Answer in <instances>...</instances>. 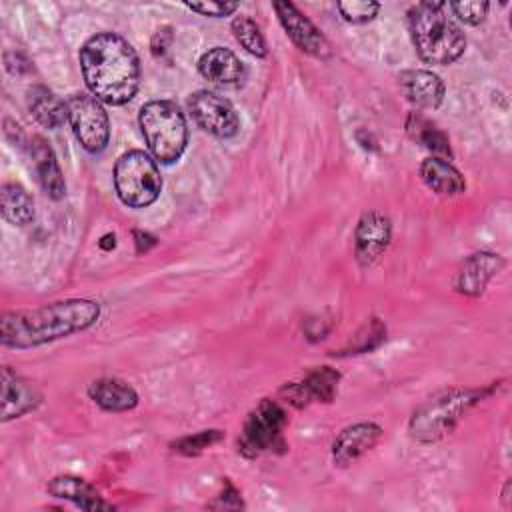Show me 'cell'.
<instances>
[{"mask_svg":"<svg viewBox=\"0 0 512 512\" xmlns=\"http://www.w3.org/2000/svg\"><path fill=\"white\" fill-rule=\"evenodd\" d=\"M80 68L90 94L102 104L122 106L138 92V54L128 40L114 32H100L84 42Z\"/></svg>","mask_w":512,"mask_h":512,"instance_id":"obj_1","label":"cell"},{"mask_svg":"<svg viewBox=\"0 0 512 512\" xmlns=\"http://www.w3.org/2000/svg\"><path fill=\"white\" fill-rule=\"evenodd\" d=\"M100 306L88 298H66L38 308L12 310L0 320V342L8 348H34L96 324Z\"/></svg>","mask_w":512,"mask_h":512,"instance_id":"obj_2","label":"cell"},{"mask_svg":"<svg viewBox=\"0 0 512 512\" xmlns=\"http://www.w3.org/2000/svg\"><path fill=\"white\" fill-rule=\"evenodd\" d=\"M446 10V2H418L408 10L414 48L428 64H452L464 54L466 38Z\"/></svg>","mask_w":512,"mask_h":512,"instance_id":"obj_3","label":"cell"},{"mask_svg":"<svg viewBox=\"0 0 512 512\" xmlns=\"http://www.w3.org/2000/svg\"><path fill=\"white\" fill-rule=\"evenodd\" d=\"M142 136L152 156L162 164L176 162L188 144V126L182 110L170 100H150L138 114Z\"/></svg>","mask_w":512,"mask_h":512,"instance_id":"obj_4","label":"cell"},{"mask_svg":"<svg viewBox=\"0 0 512 512\" xmlns=\"http://www.w3.org/2000/svg\"><path fill=\"white\" fill-rule=\"evenodd\" d=\"M114 190L122 204L146 208L160 196L162 176L156 160L144 150H128L114 164Z\"/></svg>","mask_w":512,"mask_h":512,"instance_id":"obj_5","label":"cell"},{"mask_svg":"<svg viewBox=\"0 0 512 512\" xmlns=\"http://www.w3.org/2000/svg\"><path fill=\"white\" fill-rule=\"evenodd\" d=\"M480 398V390H448L430 398L414 412L410 420L412 438L420 442H434L442 438Z\"/></svg>","mask_w":512,"mask_h":512,"instance_id":"obj_6","label":"cell"},{"mask_svg":"<svg viewBox=\"0 0 512 512\" xmlns=\"http://www.w3.org/2000/svg\"><path fill=\"white\" fill-rule=\"evenodd\" d=\"M66 110L80 146L90 154L102 152L110 140V120L102 102L90 92H76L66 100Z\"/></svg>","mask_w":512,"mask_h":512,"instance_id":"obj_7","label":"cell"},{"mask_svg":"<svg viewBox=\"0 0 512 512\" xmlns=\"http://www.w3.org/2000/svg\"><path fill=\"white\" fill-rule=\"evenodd\" d=\"M286 422H288V416L278 402L262 400L244 422V428L238 440V450L246 458H256L260 452L284 448L282 430Z\"/></svg>","mask_w":512,"mask_h":512,"instance_id":"obj_8","label":"cell"},{"mask_svg":"<svg viewBox=\"0 0 512 512\" xmlns=\"http://www.w3.org/2000/svg\"><path fill=\"white\" fill-rule=\"evenodd\" d=\"M188 110L196 124L216 138H232L240 128L236 110L226 98L216 92L198 90L190 94Z\"/></svg>","mask_w":512,"mask_h":512,"instance_id":"obj_9","label":"cell"},{"mask_svg":"<svg viewBox=\"0 0 512 512\" xmlns=\"http://www.w3.org/2000/svg\"><path fill=\"white\" fill-rule=\"evenodd\" d=\"M272 6L278 14L282 28L302 52L320 60L330 56V44L324 38V34L292 2H274Z\"/></svg>","mask_w":512,"mask_h":512,"instance_id":"obj_10","label":"cell"},{"mask_svg":"<svg viewBox=\"0 0 512 512\" xmlns=\"http://www.w3.org/2000/svg\"><path fill=\"white\" fill-rule=\"evenodd\" d=\"M392 238V222L386 214L370 210L362 214L354 232V254L360 266H372L388 248Z\"/></svg>","mask_w":512,"mask_h":512,"instance_id":"obj_11","label":"cell"},{"mask_svg":"<svg viewBox=\"0 0 512 512\" xmlns=\"http://www.w3.org/2000/svg\"><path fill=\"white\" fill-rule=\"evenodd\" d=\"M382 438V428L376 422H358L346 426L332 442L334 464L346 466L372 450Z\"/></svg>","mask_w":512,"mask_h":512,"instance_id":"obj_12","label":"cell"},{"mask_svg":"<svg viewBox=\"0 0 512 512\" xmlns=\"http://www.w3.org/2000/svg\"><path fill=\"white\" fill-rule=\"evenodd\" d=\"M400 88L404 96L418 108L434 110L442 104L446 86L438 74L424 68L404 70L400 74Z\"/></svg>","mask_w":512,"mask_h":512,"instance_id":"obj_13","label":"cell"},{"mask_svg":"<svg viewBox=\"0 0 512 512\" xmlns=\"http://www.w3.org/2000/svg\"><path fill=\"white\" fill-rule=\"evenodd\" d=\"M40 402H42V394L32 382L20 378L10 368L2 370V420L4 422L32 412Z\"/></svg>","mask_w":512,"mask_h":512,"instance_id":"obj_14","label":"cell"},{"mask_svg":"<svg viewBox=\"0 0 512 512\" xmlns=\"http://www.w3.org/2000/svg\"><path fill=\"white\" fill-rule=\"evenodd\" d=\"M504 266V260L494 252H476L468 256L458 274H456V290L466 296H480L488 284V280Z\"/></svg>","mask_w":512,"mask_h":512,"instance_id":"obj_15","label":"cell"},{"mask_svg":"<svg viewBox=\"0 0 512 512\" xmlns=\"http://www.w3.org/2000/svg\"><path fill=\"white\" fill-rule=\"evenodd\" d=\"M28 150L40 186L50 198L60 200L66 194V182L52 146L42 136H32Z\"/></svg>","mask_w":512,"mask_h":512,"instance_id":"obj_16","label":"cell"},{"mask_svg":"<svg viewBox=\"0 0 512 512\" xmlns=\"http://www.w3.org/2000/svg\"><path fill=\"white\" fill-rule=\"evenodd\" d=\"M338 372L332 370L330 366H320L312 370L302 382L288 384L284 388V394L288 400L296 406H304L310 400H320V402H332L336 396V386H338Z\"/></svg>","mask_w":512,"mask_h":512,"instance_id":"obj_17","label":"cell"},{"mask_svg":"<svg viewBox=\"0 0 512 512\" xmlns=\"http://www.w3.org/2000/svg\"><path fill=\"white\" fill-rule=\"evenodd\" d=\"M198 70L214 84H238L246 76L242 60L232 50L222 46L206 50L198 60Z\"/></svg>","mask_w":512,"mask_h":512,"instance_id":"obj_18","label":"cell"},{"mask_svg":"<svg viewBox=\"0 0 512 512\" xmlns=\"http://www.w3.org/2000/svg\"><path fill=\"white\" fill-rule=\"evenodd\" d=\"M46 490L54 498L70 500L82 510H90V512H94V510H114V506L110 502H106L96 492V488H92L86 480H82L78 476H70V474L56 476L48 482Z\"/></svg>","mask_w":512,"mask_h":512,"instance_id":"obj_19","label":"cell"},{"mask_svg":"<svg viewBox=\"0 0 512 512\" xmlns=\"http://www.w3.org/2000/svg\"><path fill=\"white\" fill-rule=\"evenodd\" d=\"M422 182L440 196H456L466 190V180L446 158L430 156L420 164Z\"/></svg>","mask_w":512,"mask_h":512,"instance_id":"obj_20","label":"cell"},{"mask_svg":"<svg viewBox=\"0 0 512 512\" xmlns=\"http://www.w3.org/2000/svg\"><path fill=\"white\" fill-rule=\"evenodd\" d=\"M88 396L108 412H126L138 404V392L120 378H100L88 386Z\"/></svg>","mask_w":512,"mask_h":512,"instance_id":"obj_21","label":"cell"},{"mask_svg":"<svg viewBox=\"0 0 512 512\" xmlns=\"http://www.w3.org/2000/svg\"><path fill=\"white\" fill-rule=\"evenodd\" d=\"M26 104L34 120L50 130L60 128L68 120V110L66 102L60 100L52 90L46 86H32L26 96Z\"/></svg>","mask_w":512,"mask_h":512,"instance_id":"obj_22","label":"cell"},{"mask_svg":"<svg viewBox=\"0 0 512 512\" xmlns=\"http://www.w3.org/2000/svg\"><path fill=\"white\" fill-rule=\"evenodd\" d=\"M0 210L4 220L14 226H26L34 220V200L26 188L16 182L2 184Z\"/></svg>","mask_w":512,"mask_h":512,"instance_id":"obj_23","label":"cell"},{"mask_svg":"<svg viewBox=\"0 0 512 512\" xmlns=\"http://www.w3.org/2000/svg\"><path fill=\"white\" fill-rule=\"evenodd\" d=\"M406 132L410 134L412 140L422 144L424 148L432 150L440 158H452L450 150V140L448 136L428 118H424L420 112H410L406 120Z\"/></svg>","mask_w":512,"mask_h":512,"instance_id":"obj_24","label":"cell"},{"mask_svg":"<svg viewBox=\"0 0 512 512\" xmlns=\"http://www.w3.org/2000/svg\"><path fill=\"white\" fill-rule=\"evenodd\" d=\"M232 32L236 42L252 56L256 58H264L268 48H266V40L260 32V26L246 14H240L232 20Z\"/></svg>","mask_w":512,"mask_h":512,"instance_id":"obj_25","label":"cell"},{"mask_svg":"<svg viewBox=\"0 0 512 512\" xmlns=\"http://www.w3.org/2000/svg\"><path fill=\"white\" fill-rule=\"evenodd\" d=\"M340 16L346 22L352 24H364L368 20H372L378 12H380V4L372 2V0H348V2H338L336 4Z\"/></svg>","mask_w":512,"mask_h":512,"instance_id":"obj_26","label":"cell"},{"mask_svg":"<svg viewBox=\"0 0 512 512\" xmlns=\"http://www.w3.org/2000/svg\"><path fill=\"white\" fill-rule=\"evenodd\" d=\"M386 336V328L378 318H372L354 338V342H350L348 354H360V352H368L372 348H376Z\"/></svg>","mask_w":512,"mask_h":512,"instance_id":"obj_27","label":"cell"},{"mask_svg":"<svg viewBox=\"0 0 512 512\" xmlns=\"http://www.w3.org/2000/svg\"><path fill=\"white\" fill-rule=\"evenodd\" d=\"M222 432L220 430H202V432H196L192 436H186L182 440H178L174 444V450L180 452V454H186V456H192V454H200L202 450H206L208 446L216 444L222 440Z\"/></svg>","mask_w":512,"mask_h":512,"instance_id":"obj_28","label":"cell"},{"mask_svg":"<svg viewBox=\"0 0 512 512\" xmlns=\"http://www.w3.org/2000/svg\"><path fill=\"white\" fill-rule=\"evenodd\" d=\"M448 8L462 22L476 26V24H480L486 18L490 4L488 2H478V0H474V2H452V4H448Z\"/></svg>","mask_w":512,"mask_h":512,"instance_id":"obj_29","label":"cell"},{"mask_svg":"<svg viewBox=\"0 0 512 512\" xmlns=\"http://www.w3.org/2000/svg\"><path fill=\"white\" fill-rule=\"evenodd\" d=\"M188 10L198 12L202 16H210V18H222V16H230L232 12H236L238 4L236 2H188L184 4Z\"/></svg>","mask_w":512,"mask_h":512,"instance_id":"obj_30","label":"cell"},{"mask_svg":"<svg viewBox=\"0 0 512 512\" xmlns=\"http://www.w3.org/2000/svg\"><path fill=\"white\" fill-rule=\"evenodd\" d=\"M172 42V28L170 26H162L160 30H156V34L152 36V42H150V48H152V54L154 56H162L168 46Z\"/></svg>","mask_w":512,"mask_h":512,"instance_id":"obj_31","label":"cell"},{"mask_svg":"<svg viewBox=\"0 0 512 512\" xmlns=\"http://www.w3.org/2000/svg\"><path fill=\"white\" fill-rule=\"evenodd\" d=\"M4 66L10 74H24L30 70V62L20 52H6L4 54Z\"/></svg>","mask_w":512,"mask_h":512,"instance_id":"obj_32","label":"cell"},{"mask_svg":"<svg viewBox=\"0 0 512 512\" xmlns=\"http://www.w3.org/2000/svg\"><path fill=\"white\" fill-rule=\"evenodd\" d=\"M134 242H136V252L142 254V252H146L148 248H152V246L156 244V238L150 236L148 232L136 230V232H134Z\"/></svg>","mask_w":512,"mask_h":512,"instance_id":"obj_33","label":"cell"}]
</instances>
